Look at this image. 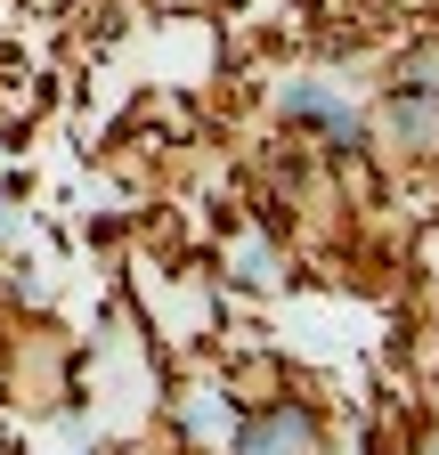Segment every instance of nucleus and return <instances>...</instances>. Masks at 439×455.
<instances>
[{
  "mask_svg": "<svg viewBox=\"0 0 439 455\" xmlns=\"http://www.w3.org/2000/svg\"><path fill=\"white\" fill-rule=\"evenodd\" d=\"M285 114L293 123H317L325 139H358V114L334 98V90H317V82H301V90H285Z\"/></svg>",
  "mask_w": 439,
  "mask_h": 455,
  "instance_id": "nucleus-1",
  "label": "nucleus"
},
{
  "mask_svg": "<svg viewBox=\"0 0 439 455\" xmlns=\"http://www.w3.org/2000/svg\"><path fill=\"white\" fill-rule=\"evenodd\" d=\"M301 447H309V423L301 415H268V423L244 431V455H301Z\"/></svg>",
  "mask_w": 439,
  "mask_h": 455,
  "instance_id": "nucleus-2",
  "label": "nucleus"
},
{
  "mask_svg": "<svg viewBox=\"0 0 439 455\" xmlns=\"http://www.w3.org/2000/svg\"><path fill=\"white\" fill-rule=\"evenodd\" d=\"M391 123H399L407 139H431V131H439V106H431V98H399V106H391Z\"/></svg>",
  "mask_w": 439,
  "mask_h": 455,
  "instance_id": "nucleus-3",
  "label": "nucleus"
},
{
  "mask_svg": "<svg viewBox=\"0 0 439 455\" xmlns=\"http://www.w3.org/2000/svg\"><path fill=\"white\" fill-rule=\"evenodd\" d=\"M431 455H439V447H431Z\"/></svg>",
  "mask_w": 439,
  "mask_h": 455,
  "instance_id": "nucleus-4",
  "label": "nucleus"
}]
</instances>
